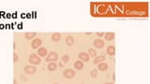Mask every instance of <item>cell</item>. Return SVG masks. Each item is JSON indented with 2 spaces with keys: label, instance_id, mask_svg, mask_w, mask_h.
<instances>
[{
  "label": "cell",
  "instance_id": "obj_1",
  "mask_svg": "<svg viewBox=\"0 0 150 84\" xmlns=\"http://www.w3.org/2000/svg\"><path fill=\"white\" fill-rule=\"evenodd\" d=\"M28 60H29V62H30L31 64H33V65H39L40 62H41V61H40V57L38 55H37L36 53L31 54V55L29 56Z\"/></svg>",
  "mask_w": 150,
  "mask_h": 84
},
{
  "label": "cell",
  "instance_id": "obj_2",
  "mask_svg": "<svg viewBox=\"0 0 150 84\" xmlns=\"http://www.w3.org/2000/svg\"><path fill=\"white\" fill-rule=\"evenodd\" d=\"M57 59H58V55H57V53L55 52V51H52L49 54H47V58H46L47 62H51V63L54 62V63H55Z\"/></svg>",
  "mask_w": 150,
  "mask_h": 84
},
{
  "label": "cell",
  "instance_id": "obj_3",
  "mask_svg": "<svg viewBox=\"0 0 150 84\" xmlns=\"http://www.w3.org/2000/svg\"><path fill=\"white\" fill-rule=\"evenodd\" d=\"M63 75H64V77H65L66 79H70L75 76V72H74V70L69 68V69H66L65 71L63 72Z\"/></svg>",
  "mask_w": 150,
  "mask_h": 84
},
{
  "label": "cell",
  "instance_id": "obj_4",
  "mask_svg": "<svg viewBox=\"0 0 150 84\" xmlns=\"http://www.w3.org/2000/svg\"><path fill=\"white\" fill-rule=\"evenodd\" d=\"M41 45V39L40 38H35V39H33V41L31 42V48L32 49H38V48H39Z\"/></svg>",
  "mask_w": 150,
  "mask_h": 84
},
{
  "label": "cell",
  "instance_id": "obj_5",
  "mask_svg": "<svg viewBox=\"0 0 150 84\" xmlns=\"http://www.w3.org/2000/svg\"><path fill=\"white\" fill-rule=\"evenodd\" d=\"M24 72L26 74H29V75H32L34 73H36V67L33 66V65H25L24 66Z\"/></svg>",
  "mask_w": 150,
  "mask_h": 84
},
{
  "label": "cell",
  "instance_id": "obj_6",
  "mask_svg": "<svg viewBox=\"0 0 150 84\" xmlns=\"http://www.w3.org/2000/svg\"><path fill=\"white\" fill-rule=\"evenodd\" d=\"M93 45L94 47H96V48H98V49H101V48L104 47V41L101 40V39H99V38H98V39H95Z\"/></svg>",
  "mask_w": 150,
  "mask_h": 84
},
{
  "label": "cell",
  "instance_id": "obj_7",
  "mask_svg": "<svg viewBox=\"0 0 150 84\" xmlns=\"http://www.w3.org/2000/svg\"><path fill=\"white\" fill-rule=\"evenodd\" d=\"M79 58L82 62H87L89 60V54L86 52H81L79 53Z\"/></svg>",
  "mask_w": 150,
  "mask_h": 84
},
{
  "label": "cell",
  "instance_id": "obj_8",
  "mask_svg": "<svg viewBox=\"0 0 150 84\" xmlns=\"http://www.w3.org/2000/svg\"><path fill=\"white\" fill-rule=\"evenodd\" d=\"M48 53H47V50L45 48H38V55L39 57H45Z\"/></svg>",
  "mask_w": 150,
  "mask_h": 84
},
{
  "label": "cell",
  "instance_id": "obj_9",
  "mask_svg": "<svg viewBox=\"0 0 150 84\" xmlns=\"http://www.w3.org/2000/svg\"><path fill=\"white\" fill-rule=\"evenodd\" d=\"M104 37H105V39L110 41V40H112L114 38V33L112 32H109V33H106L104 34Z\"/></svg>",
  "mask_w": 150,
  "mask_h": 84
},
{
  "label": "cell",
  "instance_id": "obj_10",
  "mask_svg": "<svg viewBox=\"0 0 150 84\" xmlns=\"http://www.w3.org/2000/svg\"><path fill=\"white\" fill-rule=\"evenodd\" d=\"M74 67H75V69H77V70L83 69V67H84V63H83L82 61H77V62H75L74 63Z\"/></svg>",
  "mask_w": 150,
  "mask_h": 84
},
{
  "label": "cell",
  "instance_id": "obj_11",
  "mask_svg": "<svg viewBox=\"0 0 150 84\" xmlns=\"http://www.w3.org/2000/svg\"><path fill=\"white\" fill-rule=\"evenodd\" d=\"M98 68L100 71H106V70H108V65L106 63H99L98 65Z\"/></svg>",
  "mask_w": 150,
  "mask_h": 84
},
{
  "label": "cell",
  "instance_id": "obj_12",
  "mask_svg": "<svg viewBox=\"0 0 150 84\" xmlns=\"http://www.w3.org/2000/svg\"><path fill=\"white\" fill-rule=\"evenodd\" d=\"M61 39V35L59 33H55V34H53L52 35V40L55 42H57L59 41Z\"/></svg>",
  "mask_w": 150,
  "mask_h": 84
},
{
  "label": "cell",
  "instance_id": "obj_13",
  "mask_svg": "<svg viewBox=\"0 0 150 84\" xmlns=\"http://www.w3.org/2000/svg\"><path fill=\"white\" fill-rule=\"evenodd\" d=\"M36 33L35 32H30V33H25V35H24V37H25V39H27V40H30V39H33L34 37H36Z\"/></svg>",
  "mask_w": 150,
  "mask_h": 84
},
{
  "label": "cell",
  "instance_id": "obj_14",
  "mask_svg": "<svg viewBox=\"0 0 150 84\" xmlns=\"http://www.w3.org/2000/svg\"><path fill=\"white\" fill-rule=\"evenodd\" d=\"M115 53V47L111 45L107 48V54L109 55H113Z\"/></svg>",
  "mask_w": 150,
  "mask_h": 84
},
{
  "label": "cell",
  "instance_id": "obj_15",
  "mask_svg": "<svg viewBox=\"0 0 150 84\" xmlns=\"http://www.w3.org/2000/svg\"><path fill=\"white\" fill-rule=\"evenodd\" d=\"M104 60H105V56L104 55L98 56V57H96V58H95V60H94V64L98 65V64H99L100 62H103Z\"/></svg>",
  "mask_w": 150,
  "mask_h": 84
},
{
  "label": "cell",
  "instance_id": "obj_16",
  "mask_svg": "<svg viewBox=\"0 0 150 84\" xmlns=\"http://www.w3.org/2000/svg\"><path fill=\"white\" fill-rule=\"evenodd\" d=\"M66 43H67L68 46L73 45V43H74V38L71 37V36H69V37L66 38Z\"/></svg>",
  "mask_w": 150,
  "mask_h": 84
},
{
  "label": "cell",
  "instance_id": "obj_17",
  "mask_svg": "<svg viewBox=\"0 0 150 84\" xmlns=\"http://www.w3.org/2000/svg\"><path fill=\"white\" fill-rule=\"evenodd\" d=\"M56 67H57V65H56V63H50L49 65H48V69L49 71H51V72H54V71H56Z\"/></svg>",
  "mask_w": 150,
  "mask_h": 84
},
{
  "label": "cell",
  "instance_id": "obj_18",
  "mask_svg": "<svg viewBox=\"0 0 150 84\" xmlns=\"http://www.w3.org/2000/svg\"><path fill=\"white\" fill-rule=\"evenodd\" d=\"M88 53H89V55L92 56V57H95V56L97 55V52H96V51H95L94 49H89Z\"/></svg>",
  "mask_w": 150,
  "mask_h": 84
},
{
  "label": "cell",
  "instance_id": "obj_19",
  "mask_svg": "<svg viewBox=\"0 0 150 84\" xmlns=\"http://www.w3.org/2000/svg\"><path fill=\"white\" fill-rule=\"evenodd\" d=\"M97 73H98V70L93 69L91 72H90V76H91L92 78H96V77H97Z\"/></svg>",
  "mask_w": 150,
  "mask_h": 84
},
{
  "label": "cell",
  "instance_id": "obj_20",
  "mask_svg": "<svg viewBox=\"0 0 150 84\" xmlns=\"http://www.w3.org/2000/svg\"><path fill=\"white\" fill-rule=\"evenodd\" d=\"M70 60V56L69 55H63L62 56V61H63V62H68V61Z\"/></svg>",
  "mask_w": 150,
  "mask_h": 84
},
{
  "label": "cell",
  "instance_id": "obj_21",
  "mask_svg": "<svg viewBox=\"0 0 150 84\" xmlns=\"http://www.w3.org/2000/svg\"><path fill=\"white\" fill-rule=\"evenodd\" d=\"M18 55L16 54V53H14L13 54V62L14 63H16V62H18Z\"/></svg>",
  "mask_w": 150,
  "mask_h": 84
},
{
  "label": "cell",
  "instance_id": "obj_22",
  "mask_svg": "<svg viewBox=\"0 0 150 84\" xmlns=\"http://www.w3.org/2000/svg\"><path fill=\"white\" fill-rule=\"evenodd\" d=\"M20 77H21V79H23V80H24V81H26V80H27V78H26L24 75H21Z\"/></svg>",
  "mask_w": 150,
  "mask_h": 84
},
{
  "label": "cell",
  "instance_id": "obj_23",
  "mask_svg": "<svg viewBox=\"0 0 150 84\" xmlns=\"http://www.w3.org/2000/svg\"><path fill=\"white\" fill-rule=\"evenodd\" d=\"M98 37H102V36H104V33H98V34H97Z\"/></svg>",
  "mask_w": 150,
  "mask_h": 84
},
{
  "label": "cell",
  "instance_id": "obj_24",
  "mask_svg": "<svg viewBox=\"0 0 150 84\" xmlns=\"http://www.w3.org/2000/svg\"><path fill=\"white\" fill-rule=\"evenodd\" d=\"M13 84H17V81H16V80H14V81H13Z\"/></svg>",
  "mask_w": 150,
  "mask_h": 84
},
{
  "label": "cell",
  "instance_id": "obj_25",
  "mask_svg": "<svg viewBox=\"0 0 150 84\" xmlns=\"http://www.w3.org/2000/svg\"><path fill=\"white\" fill-rule=\"evenodd\" d=\"M105 84H113V83H105Z\"/></svg>",
  "mask_w": 150,
  "mask_h": 84
},
{
  "label": "cell",
  "instance_id": "obj_26",
  "mask_svg": "<svg viewBox=\"0 0 150 84\" xmlns=\"http://www.w3.org/2000/svg\"><path fill=\"white\" fill-rule=\"evenodd\" d=\"M54 84H57V83H54Z\"/></svg>",
  "mask_w": 150,
  "mask_h": 84
},
{
  "label": "cell",
  "instance_id": "obj_27",
  "mask_svg": "<svg viewBox=\"0 0 150 84\" xmlns=\"http://www.w3.org/2000/svg\"><path fill=\"white\" fill-rule=\"evenodd\" d=\"M82 84H84V83H82Z\"/></svg>",
  "mask_w": 150,
  "mask_h": 84
}]
</instances>
